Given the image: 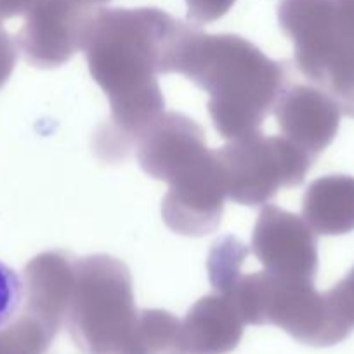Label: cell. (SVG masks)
Instances as JSON below:
<instances>
[{"mask_svg":"<svg viewBox=\"0 0 354 354\" xmlns=\"http://www.w3.org/2000/svg\"><path fill=\"white\" fill-rule=\"evenodd\" d=\"M181 21L160 9H97L84 53L88 73L106 94L110 117L94 138L104 162L127 158L142 132L163 113L158 75Z\"/></svg>","mask_w":354,"mask_h":354,"instance_id":"6da1fadb","label":"cell"},{"mask_svg":"<svg viewBox=\"0 0 354 354\" xmlns=\"http://www.w3.org/2000/svg\"><path fill=\"white\" fill-rule=\"evenodd\" d=\"M179 73L209 94V113L224 139L261 131L287 88L285 63L266 56L247 39L210 35L181 23L167 53L165 75Z\"/></svg>","mask_w":354,"mask_h":354,"instance_id":"7a4b0ae2","label":"cell"},{"mask_svg":"<svg viewBox=\"0 0 354 354\" xmlns=\"http://www.w3.org/2000/svg\"><path fill=\"white\" fill-rule=\"evenodd\" d=\"M278 21L301 73L354 118V0H281Z\"/></svg>","mask_w":354,"mask_h":354,"instance_id":"3957f363","label":"cell"},{"mask_svg":"<svg viewBox=\"0 0 354 354\" xmlns=\"http://www.w3.org/2000/svg\"><path fill=\"white\" fill-rule=\"evenodd\" d=\"M138 319L127 264L108 254L77 259L66 315L75 342L88 354H127Z\"/></svg>","mask_w":354,"mask_h":354,"instance_id":"277c9868","label":"cell"},{"mask_svg":"<svg viewBox=\"0 0 354 354\" xmlns=\"http://www.w3.org/2000/svg\"><path fill=\"white\" fill-rule=\"evenodd\" d=\"M227 196L248 207L266 205L281 188H295L315 160L283 136L261 131L216 149Z\"/></svg>","mask_w":354,"mask_h":354,"instance_id":"5b68a950","label":"cell"},{"mask_svg":"<svg viewBox=\"0 0 354 354\" xmlns=\"http://www.w3.org/2000/svg\"><path fill=\"white\" fill-rule=\"evenodd\" d=\"M97 9L88 0H40L19 32L26 61L57 68L84 50Z\"/></svg>","mask_w":354,"mask_h":354,"instance_id":"8992f818","label":"cell"},{"mask_svg":"<svg viewBox=\"0 0 354 354\" xmlns=\"http://www.w3.org/2000/svg\"><path fill=\"white\" fill-rule=\"evenodd\" d=\"M250 250L264 271L285 280L315 281L318 240L302 217L266 203L252 233Z\"/></svg>","mask_w":354,"mask_h":354,"instance_id":"52a82bcc","label":"cell"},{"mask_svg":"<svg viewBox=\"0 0 354 354\" xmlns=\"http://www.w3.org/2000/svg\"><path fill=\"white\" fill-rule=\"evenodd\" d=\"M212 149L205 132L193 118L177 111H163L149 124L136 145L141 169L156 181L172 185L198 167Z\"/></svg>","mask_w":354,"mask_h":354,"instance_id":"ba28073f","label":"cell"},{"mask_svg":"<svg viewBox=\"0 0 354 354\" xmlns=\"http://www.w3.org/2000/svg\"><path fill=\"white\" fill-rule=\"evenodd\" d=\"M227 198L216 149L196 169L169 185L163 196V223L185 236H205L221 224Z\"/></svg>","mask_w":354,"mask_h":354,"instance_id":"9c48e42d","label":"cell"},{"mask_svg":"<svg viewBox=\"0 0 354 354\" xmlns=\"http://www.w3.org/2000/svg\"><path fill=\"white\" fill-rule=\"evenodd\" d=\"M281 136L318 158L335 139L340 125V106L316 85H287L273 108Z\"/></svg>","mask_w":354,"mask_h":354,"instance_id":"30bf717a","label":"cell"},{"mask_svg":"<svg viewBox=\"0 0 354 354\" xmlns=\"http://www.w3.org/2000/svg\"><path fill=\"white\" fill-rule=\"evenodd\" d=\"M77 257L66 250H49L30 261L25 270L28 315L56 332L66 319L75 287Z\"/></svg>","mask_w":354,"mask_h":354,"instance_id":"8fae6325","label":"cell"},{"mask_svg":"<svg viewBox=\"0 0 354 354\" xmlns=\"http://www.w3.org/2000/svg\"><path fill=\"white\" fill-rule=\"evenodd\" d=\"M243 318L233 302L221 294L200 299L181 323L185 349L192 354H224L240 342Z\"/></svg>","mask_w":354,"mask_h":354,"instance_id":"7c38bea8","label":"cell"},{"mask_svg":"<svg viewBox=\"0 0 354 354\" xmlns=\"http://www.w3.org/2000/svg\"><path fill=\"white\" fill-rule=\"evenodd\" d=\"M302 216L316 234L339 236L354 231V177L332 174L309 185Z\"/></svg>","mask_w":354,"mask_h":354,"instance_id":"4fadbf2b","label":"cell"},{"mask_svg":"<svg viewBox=\"0 0 354 354\" xmlns=\"http://www.w3.org/2000/svg\"><path fill=\"white\" fill-rule=\"evenodd\" d=\"M181 322L169 311L142 309L127 354H185Z\"/></svg>","mask_w":354,"mask_h":354,"instance_id":"5bb4252c","label":"cell"},{"mask_svg":"<svg viewBox=\"0 0 354 354\" xmlns=\"http://www.w3.org/2000/svg\"><path fill=\"white\" fill-rule=\"evenodd\" d=\"M333 342L354 328V268L328 292L323 294Z\"/></svg>","mask_w":354,"mask_h":354,"instance_id":"9a60e30c","label":"cell"},{"mask_svg":"<svg viewBox=\"0 0 354 354\" xmlns=\"http://www.w3.org/2000/svg\"><path fill=\"white\" fill-rule=\"evenodd\" d=\"M25 287L12 268L0 262V328H4L16 316L21 306Z\"/></svg>","mask_w":354,"mask_h":354,"instance_id":"2e32d148","label":"cell"},{"mask_svg":"<svg viewBox=\"0 0 354 354\" xmlns=\"http://www.w3.org/2000/svg\"><path fill=\"white\" fill-rule=\"evenodd\" d=\"M236 0H186L188 4L189 21L196 25H207V23L217 21L223 18Z\"/></svg>","mask_w":354,"mask_h":354,"instance_id":"e0dca14e","label":"cell"},{"mask_svg":"<svg viewBox=\"0 0 354 354\" xmlns=\"http://www.w3.org/2000/svg\"><path fill=\"white\" fill-rule=\"evenodd\" d=\"M88 2H93V4H96V2H108V0H88Z\"/></svg>","mask_w":354,"mask_h":354,"instance_id":"ac0fdd59","label":"cell"}]
</instances>
